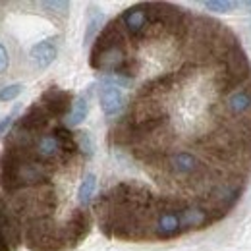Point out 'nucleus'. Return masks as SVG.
I'll return each instance as SVG.
<instances>
[{"label": "nucleus", "mask_w": 251, "mask_h": 251, "mask_svg": "<svg viewBox=\"0 0 251 251\" xmlns=\"http://www.w3.org/2000/svg\"><path fill=\"white\" fill-rule=\"evenodd\" d=\"M39 100L47 106V110L52 114L54 120L68 118V114L74 108V95L70 93V91H66V89H58V87L47 89L45 93L41 95Z\"/></svg>", "instance_id": "obj_1"}, {"label": "nucleus", "mask_w": 251, "mask_h": 251, "mask_svg": "<svg viewBox=\"0 0 251 251\" xmlns=\"http://www.w3.org/2000/svg\"><path fill=\"white\" fill-rule=\"evenodd\" d=\"M0 232L8 238V244L12 251L22 244V226L20 220L16 219L12 207L6 203V197L0 193Z\"/></svg>", "instance_id": "obj_2"}, {"label": "nucleus", "mask_w": 251, "mask_h": 251, "mask_svg": "<svg viewBox=\"0 0 251 251\" xmlns=\"http://www.w3.org/2000/svg\"><path fill=\"white\" fill-rule=\"evenodd\" d=\"M100 108H102V114L106 118H114V116H120L124 112L126 106V99L124 91L116 85H110V83H100Z\"/></svg>", "instance_id": "obj_3"}, {"label": "nucleus", "mask_w": 251, "mask_h": 251, "mask_svg": "<svg viewBox=\"0 0 251 251\" xmlns=\"http://www.w3.org/2000/svg\"><path fill=\"white\" fill-rule=\"evenodd\" d=\"M56 54H58V37H49V39L33 45L29 58L37 70H47L54 62Z\"/></svg>", "instance_id": "obj_4"}, {"label": "nucleus", "mask_w": 251, "mask_h": 251, "mask_svg": "<svg viewBox=\"0 0 251 251\" xmlns=\"http://www.w3.org/2000/svg\"><path fill=\"white\" fill-rule=\"evenodd\" d=\"M95 189H97V176L95 174H85L77 186V193H75V201H77V209H85L89 207V203L93 201Z\"/></svg>", "instance_id": "obj_5"}, {"label": "nucleus", "mask_w": 251, "mask_h": 251, "mask_svg": "<svg viewBox=\"0 0 251 251\" xmlns=\"http://www.w3.org/2000/svg\"><path fill=\"white\" fill-rule=\"evenodd\" d=\"M87 110H89V97H87V95L77 97V99L74 100V108H72V112H70L68 118H66L68 127H75V126L81 124V122L87 118Z\"/></svg>", "instance_id": "obj_6"}, {"label": "nucleus", "mask_w": 251, "mask_h": 251, "mask_svg": "<svg viewBox=\"0 0 251 251\" xmlns=\"http://www.w3.org/2000/svg\"><path fill=\"white\" fill-rule=\"evenodd\" d=\"M24 91V85L22 83H12V85H6L0 89V100L2 102H8V100H14L18 95Z\"/></svg>", "instance_id": "obj_7"}, {"label": "nucleus", "mask_w": 251, "mask_h": 251, "mask_svg": "<svg viewBox=\"0 0 251 251\" xmlns=\"http://www.w3.org/2000/svg\"><path fill=\"white\" fill-rule=\"evenodd\" d=\"M100 22H102V14L100 12H93V18L89 20V27H87V33H85V43H89L93 39V35L99 29V24Z\"/></svg>", "instance_id": "obj_8"}, {"label": "nucleus", "mask_w": 251, "mask_h": 251, "mask_svg": "<svg viewBox=\"0 0 251 251\" xmlns=\"http://www.w3.org/2000/svg\"><path fill=\"white\" fill-rule=\"evenodd\" d=\"M236 6V2H205V8L215 10V12H228Z\"/></svg>", "instance_id": "obj_9"}, {"label": "nucleus", "mask_w": 251, "mask_h": 251, "mask_svg": "<svg viewBox=\"0 0 251 251\" xmlns=\"http://www.w3.org/2000/svg\"><path fill=\"white\" fill-rule=\"evenodd\" d=\"M8 66H10V56H8V50H6V47L0 43V74H4V72L8 70Z\"/></svg>", "instance_id": "obj_10"}, {"label": "nucleus", "mask_w": 251, "mask_h": 251, "mask_svg": "<svg viewBox=\"0 0 251 251\" xmlns=\"http://www.w3.org/2000/svg\"><path fill=\"white\" fill-rule=\"evenodd\" d=\"M16 112H18V108H16L12 114H8V116H4V118L0 120V135H2V133H8V127L12 126V122H14V116H16Z\"/></svg>", "instance_id": "obj_11"}, {"label": "nucleus", "mask_w": 251, "mask_h": 251, "mask_svg": "<svg viewBox=\"0 0 251 251\" xmlns=\"http://www.w3.org/2000/svg\"><path fill=\"white\" fill-rule=\"evenodd\" d=\"M0 251H12L10 244H8V238L2 232H0Z\"/></svg>", "instance_id": "obj_12"}]
</instances>
